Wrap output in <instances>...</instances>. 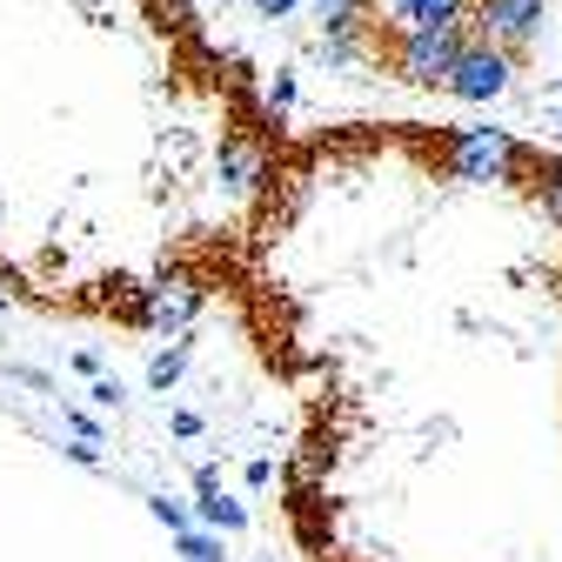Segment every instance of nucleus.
Instances as JSON below:
<instances>
[{"mask_svg": "<svg viewBox=\"0 0 562 562\" xmlns=\"http://www.w3.org/2000/svg\"><path fill=\"white\" fill-rule=\"evenodd\" d=\"M181 369H188V348H181V341H175V348H161V356H155V362H148V382H155V389H161V395H168V389H175V382H181Z\"/></svg>", "mask_w": 562, "mask_h": 562, "instance_id": "nucleus-10", "label": "nucleus"}, {"mask_svg": "<svg viewBox=\"0 0 562 562\" xmlns=\"http://www.w3.org/2000/svg\"><path fill=\"white\" fill-rule=\"evenodd\" d=\"M194 496H201L194 509H201V522H207V529H241V522H248V509L222 488V475H215V469H194Z\"/></svg>", "mask_w": 562, "mask_h": 562, "instance_id": "nucleus-7", "label": "nucleus"}, {"mask_svg": "<svg viewBox=\"0 0 562 562\" xmlns=\"http://www.w3.org/2000/svg\"><path fill=\"white\" fill-rule=\"evenodd\" d=\"M542 207H549V215L562 222V168H555V181H549V194H542Z\"/></svg>", "mask_w": 562, "mask_h": 562, "instance_id": "nucleus-15", "label": "nucleus"}, {"mask_svg": "<svg viewBox=\"0 0 562 562\" xmlns=\"http://www.w3.org/2000/svg\"><path fill=\"white\" fill-rule=\"evenodd\" d=\"M516 161H522V148H516L509 127H456L449 148H442V168L456 181H509Z\"/></svg>", "mask_w": 562, "mask_h": 562, "instance_id": "nucleus-1", "label": "nucleus"}, {"mask_svg": "<svg viewBox=\"0 0 562 562\" xmlns=\"http://www.w3.org/2000/svg\"><path fill=\"white\" fill-rule=\"evenodd\" d=\"M462 54V27H422V34H395V81L408 88H449V67Z\"/></svg>", "mask_w": 562, "mask_h": 562, "instance_id": "nucleus-2", "label": "nucleus"}, {"mask_svg": "<svg viewBox=\"0 0 562 562\" xmlns=\"http://www.w3.org/2000/svg\"><path fill=\"white\" fill-rule=\"evenodd\" d=\"M289 101H295V81H289V75H281V81H274V88H268V108H274V114H281V108H289Z\"/></svg>", "mask_w": 562, "mask_h": 562, "instance_id": "nucleus-14", "label": "nucleus"}, {"mask_svg": "<svg viewBox=\"0 0 562 562\" xmlns=\"http://www.w3.org/2000/svg\"><path fill=\"white\" fill-rule=\"evenodd\" d=\"M261 175H268V161H261L255 140H222V181L228 188H255Z\"/></svg>", "mask_w": 562, "mask_h": 562, "instance_id": "nucleus-8", "label": "nucleus"}, {"mask_svg": "<svg viewBox=\"0 0 562 562\" xmlns=\"http://www.w3.org/2000/svg\"><path fill=\"white\" fill-rule=\"evenodd\" d=\"M274 482V462H248V488H268Z\"/></svg>", "mask_w": 562, "mask_h": 562, "instance_id": "nucleus-17", "label": "nucleus"}, {"mask_svg": "<svg viewBox=\"0 0 562 562\" xmlns=\"http://www.w3.org/2000/svg\"><path fill=\"white\" fill-rule=\"evenodd\" d=\"M88 395H94V402H101V408H114V402H121V382H94V389H88Z\"/></svg>", "mask_w": 562, "mask_h": 562, "instance_id": "nucleus-16", "label": "nucleus"}, {"mask_svg": "<svg viewBox=\"0 0 562 562\" xmlns=\"http://www.w3.org/2000/svg\"><path fill=\"white\" fill-rule=\"evenodd\" d=\"M181 562H222V542H215V536L181 529Z\"/></svg>", "mask_w": 562, "mask_h": 562, "instance_id": "nucleus-11", "label": "nucleus"}, {"mask_svg": "<svg viewBox=\"0 0 562 562\" xmlns=\"http://www.w3.org/2000/svg\"><path fill=\"white\" fill-rule=\"evenodd\" d=\"M295 8H302V0H255L261 21H281V14H295Z\"/></svg>", "mask_w": 562, "mask_h": 562, "instance_id": "nucleus-13", "label": "nucleus"}, {"mask_svg": "<svg viewBox=\"0 0 562 562\" xmlns=\"http://www.w3.org/2000/svg\"><path fill=\"white\" fill-rule=\"evenodd\" d=\"M469 27L516 54L549 27V0H469Z\"/></svg>", "mask_w": 562, "mask_h": 562, "instance_id": "nucleus-4", "label": "nucleus"}, {"mask_svg": "<svg viewBox=\"0 0 562 562\" xmlns=\"http://www.w3.org/2000/svg\"><path fill=\"white\" fill-rule=\"evenodd\" d=\"M362 0H315V21H322V34H356L362 21Z\"/></svg>", "mask_w": 562, "mask_h": 562, "instance_id": "nucleus-9", "label": "nucleus"}, {"mask_svg": "<svg viewBox=\"0 0 562 562\" xmlns=\"http://www.w3.org/2000/svg\"><path fill=\"white\" fill-rule=\"evenodd\" d=\"M509 81H516V60H509V47H496V41H462V54H456V67H449V94L456 101H503L509 94Z\"/></svg>", "mask_w": 562, "mask_h": 562, "instance_id": "nucleus-3", "label": "nucleus"}, {"mask_svg": "<svg viewBox=\"0 0 562 562\" xmlns=\"http://www.w3.org/2000/svg\"><path fill=\"white\" fill-rule=\"evenodd\" d=\"M148 509H155V522H168V529H175V536H181V529H188V509H181V503H175V496H155V503H148Z\"/></svg>", "mask_w": 562, "mask_h": 562, "instance_id": "nucleus-12", "label": "nucleus"}, {"mask_svg": "<svg viewBox=\"0 0 562 562\" xmlns=\"http://www.w3.org/2000/svg\"><path fill=\"white\" fill-rule=\"evenodd\" d=\"M395 34H422V27H469V0H375Z\"/></svg>", "mask_w": 562, "mask_h": 562, "instance_id": "nucleus-6", "label": "nucleus"}, {"mask_svg": "<svg viewBox=\"0 0 562 562\" xmlns=\"http://www.w3.org/2000/svg\"><path fill=\"white\" fill-rule=\"evenodd\" d=\"M222 8H228V0H222Z\"/></svg>", "mask_w": 562, "mask_h": 562, "instance_id": "nucleus-18", "label": "nucleus"}, {"mask_svg": "<svg viewBox=\"0 0 562 562\" xmlns=\"http://www.w3.org/2000/svg\"><path fill=\"white\" fill-rule=\"evenodd\" d=\"M194 308H201V289H194V281H188V274H161L155 289H148V302H140V322L181 335V328L194 322Z\"/></svg>", "mask_w": 562, "mask_h": 562, "instance_id": "nucleus-5", "label": "nucleus"}]
</instances>
